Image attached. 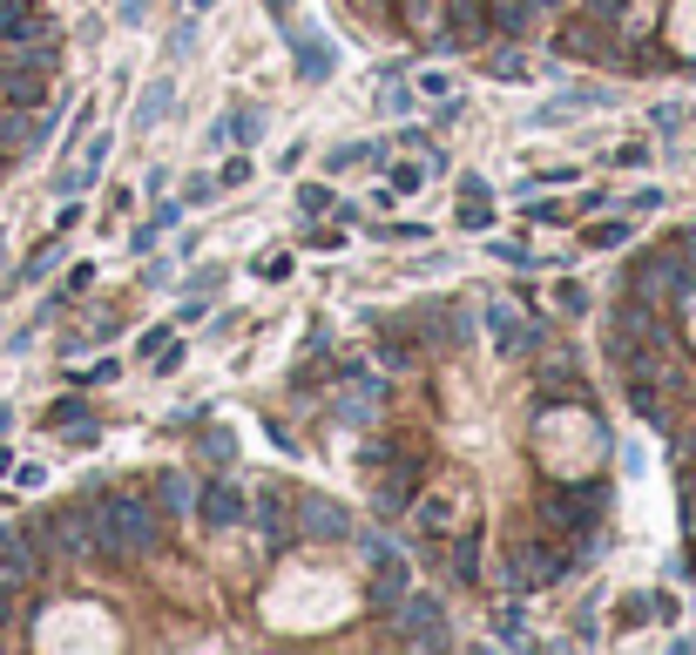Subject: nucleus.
Segmentation results:
<instances>
[{
	"label": "nucleus",
	"instance_id": "f257e3e1",
	"mask_svg": "<svg viewBox=\"0 0 696 655\" xmlns=\"http://www.w3.org/2000/svg\"><path fill=\"white\" fill-rule=\"evenodd\" d=\"M89 500H95V514H102V527H108V554L115 561H149L163 548V507L149 493H115V487H82Z\"/></svg>",
	"mask_w": 696,
	"mask_h": 655
},
{
	"label": "nucleus",
	"instance_id": "f03ea898",
	"mask_svg": "<svg viewBox=\"0 0 696 655\" xmlns=\"http://www.w3.org/2000/svg\"><path fill=\"white\" fill-rule=\"evenodd\" d=\"M608 521V487L602 480H568V487H548V500H541V527L555 534V541L575 548V561H582V541H595Z\"/></svg>",
	"mask_w": 696,
	"mask_h": 655
},
{
	"label": "nucleus",
	"instance_id": "7ed1b4c3",
	"mask_svg": "<svg viewBox=\"0 0 696 655\" xmlns=\"http://www.w3.org/2000/svg\"><path fill=\"white\" fill-rule=\"evenodd\" d=\"M575 568V548L555 541V534H508V574H500V588H514V595H541V588H555L561 574Z\"/></svg>",
	"mask_w": 696,
	"mask_h": 655
},
{
	"label": "nucleus",
	"instance_id": "20e7f679",
	"mask_svg": "<svg viewBox=\"0 0 696 655\" xmlns=\"http://www.w3.org/2000/svg\"><path fill=\"white\" fill-rule=\"evenodd\" d=\"M413 521H419V534L440 548V541H453V534L474 521V500H467V487H460V480H433V487L413 493Z\"/></svg>",
	"mask_w": 696,
	"mask_h": 655
},
{
	"label": "nucleus",
	"instance_id": "39448f33",
	"mask_svg": "<svg viewBox=\"0 0 696 655\" xmlns=\"http://www.w3.org/2000/svg\"><path fill=\"white\" fill-rule=\"evenodd\" d=\"M42 574H48V554H42V541L27 534V521H21V527H0V582L27 595Z\"/></svg>",
	"mask_w": 696,
	"mask_h": 655
},
{
	"label": "nucleus",
	"instance_id": "423d86ee",
	"mask_svg": "<svg viewBox=\"0 0 696 655\" xmlns=\"http://www.w3.org/2000/svg\"><path fill=\"white\" fill-rule=\"evenodd\" d=\"M393 615H399V642H419V648H446V642H453L433 595H413V588H406V595L393 601Z\"/></svg>",
	"mask_w": 696,
	"mask_h": 655
},
{
	"label": "nucleus",
	"instance_id": "0eeeda50",
	"mask_svg": "<svg viewBox=\"0 0 696 655\" xmlns=\"http://www.w3.org/2000/svg\"><path fill=\"white\" fill-rule=\"evenodd\" d=\"M244 514H251V493H244L237 480H204V493H197V521H204L210 534L237 527Z\"/></svg>",
	"mask_w": 696,
	"mask_h": 655
},
{
	"label": "nucleus",
	"instance_id": "6e6552de",
	"mask_svg": "<svg viewBox=\"0 0 696 655\" xmlns=\"http://www.w3.org/2000/svg\"><path fill=\"white\" fill-rule=\"evenodd\" d=\"M298 527L312 534V541H352V521H345V507H338V500H325V493L298 500Z\"/></svg>",
	"mask_w": 696,
	"mask_h": 655
},
{
	"label": "nucleus",
	"instance_id": "1a4fd4ad",
	"mask_svg": "<svg viewBox=\"0 0 696 655\" xmlns=\"http://www.w3.org/2000/svg\"><path fill=\"white\" fill-rule=\"evenodd\" d=\"M446 8V27H453V42H487L494 34V0H440Z\"/></svg>",
	"mask_w": 696,
	"mask_h": 655
},
{
	"label": "nucleus",
	"instance_id": "9d476101",
	"mask_svg": "<svg viewBox=\"0 0 696 655\" xmlns=\"http://www.w3.org/2000/svg\"><path fill=\"white\" fill-rule=\"evenodd\" d=\"M487 331H494V344H500V352H508V359H521L527 344L541 338L534 325H521V318H514V304H487Z\"/></svg>",
	"mask_w": 696,
	"mask_h": 655
},
{
	"label": "nucleus",
	"instance_id": "9b49d317",
	"mask_svg": "<svg viewBox=\"0 0 696 655\" xmlns=\"http://www.w3.org/2000/svg\"><path fill=\"white\" fill-rule=\"evenodd\" d=\"M34 34H48V14L34 0H0V42H34Z\"/></svg>",
	"mask_w": 696,
	"mask_h": 655
},
{
	"label": "nucleus",
	"instance_id": "f8f14e48",
	"mask_svg": "<svg viewBox=\"0 0 696 655\" xmlns=\"http://www.w3.org/2000/svg\"><path fill=\"white\" fill-rule=\"evenodd\" d=\"M0 102L42 108V102H48V74H34V68H0Z\"/></svg>",
	"mask_w": 696,
	"mask_h": 655
},
{
	"label": "nucleus",
	"instance_id": "ddd939ff",
	"mask_svg": "<svg viewBox=\"0 0 696 655\" xmlns=\"http://www.w3.org/2000/svg\"><path fill=\"white\" fill-rule=\"evenodd\" d=\"M541 27V0H494V34H508V42H527Z\"/></svg>",
	"mask_w": 696,
	"mask_h": 655
},
{
	"label": "nucleus",
	"instance_id": "4468645a",
	"mask_svg": "<svg viewBox=\"0 0 696 655\" xmlns=\"http://www.w3.org/2000/svg\"><path fill=\"white\" fill-rule=\"evenodd\" d=\"M555 55H568V61H608V42H602V27L575 21V27L555 34Z\"/></svg>",
	"mask_w": 696,
	"mask_h": 655
},
{
	"label": "nucleus",
	"instance_id": "2eb2a0df",
	"mask_svg": "<svg viewBox=\"0 0 696 655\" xmlns=\"http://www.w3.org/2000/svg\"><path fill=\"white\" fill-rule=\"evenodd\" d=\"M453 582H480V521H467V527H460L453 534Z\"/></svg>",
	"mask_w": 696,
	"mask_h": 655
},
{
	"label": "nucleus",
	"instance_id": "dca6fc26",
	"mask_svg": "<svg viewBox=\"0 0 696 655\" xmlns=\"http://www.w3.org/2000/svg\"><path fill=\"white\" fill-rule=\"evenodd\" d=\"M149 500H156L163 514H197V487H189L183 473H156V493Z\"/></svg>",
	"mask_w": 696,
	"mask_h": 655
},
{
	"label": "nucleus",
	"instance_id": "f3484780",
	"mask_svg": "<svg viewBox=\"0 0 696 655\" xmlns=\"http://www.w3.org/2000/svg\"><path fill=\"white\" fill-rule=\"evenodd\" d=\"M460 189H467V197H460V223H467V230H487V223H494V197H487V183H480V176H467Z\"/></svg>",
	"mask_w": 696,
	"mask_h": 655
},
{
	"label": "nucleus",
	"instance_id": "a211bd4d",
	"mask_svg": "<svg viewBox=\"0 0 696 655\" xmlns=\"http://www.w3.org/2000/svg\"><path fill=\"white\" fill-rule=\"evenodd\" d=\"M251 514H257L264 534H285V487H278V480H264L257 500H251Z\"/></svg>",
	"mask_w": 696,
	"mask_h": 655
},
{
	"label": "nucleus",
	"instance_id": "6ab92c4d",
	"mask_svg": "<svg viewBox=\"0 0 696 655\" xmlns=\"http://www.w3.org/2000/svg\"><path fill=\"white\" fill-rule=\"evenodd\" d=\"M170 102H176V89H170V82H156V89H149V95L136 102V129L149 136V129H156V122H163V115H170Z\"/></svg>",
	"mask_w": 696,
	"mask_h": 655
},
{
	"label": "nucleus",
	"instance_id": "aec40b11",
	"mask_svg": "<svg viewBox=\"0 0 696 655\" xmlns=\"http://www.w3.org/2000/svg\"><path fill=\"white\" fill-rule=\"evenodd\" d=\"M82 419H89V399H74V393L48 406V426H55V433H74V426H82Z\"/></svg>",
	"mask_w": 696,
	"mask_h": 655
},
{
	"label": "nucleus",
	"instance_id": "412c9836",
	"mask_svg": "<svg viewBox=\"0 0 696 655\" xmlns=\"http://www.w3.org/2000/svg\"><path fill=\"white\" fill-rule=\"evenodd\" d=\"M399 21H406L413 34H433V21H440V0H399Z\"/></svg>",
	"mask_w": 696,
	"mask_h": 655
},
{
	"label": "nucleus",
	"instance_id": "4be33fe9",
	"mask_svg": "<svg viewBox=\"0 0 696 655\" xmlns=\"http://www.w3.org/2000/svg\"><path fill=\"white\" fill-rule=\"evenodd\" d=\"M649 615H656V595H623V601H615V622H623V629H642Z\"/></svg>",
	"mask_w": 696,
	"mask_h": 655
},
{
	"label": "nucleus",
	"instance_id": "5701e85b",
	"mask_svg": "<svg viewBox=\"0 0 696 655\" xmlns=\"http://www.w3.org/2000/svg\"><path fill=\"white\" fill-rule=\"evenodd\" d=\"M298 68L312 74V82H325V74H332V48L325 42H298Z\"/></svg>",
	"mask_w": 696,
	"mask_h": 655
},
{
	"label": "nucleus",
	"instance_id": "b1692460",
	"mask_svg": "<svg viewBox=\"0 0 696 655\" xmlns=\"http://www.w3.org/2000/svg\"><path fill=\"white\" fill-rule=\"evenodd\" d=\"M582 244H589V250H615V244H629V223H589Z\"/></svg>",
	"mask_w": 696,
	"mask_h": 655
},
{
	"label": "nucleus",
	"instance_id": "393cba45",
	"mask_svg": "<svg viewBox=\"0 0 696 655\" xmlns=\"http://www.w3.org/2000/svg\"><path fill=\"white\" fill-rule=\"evenodd\" d=\"M555 297H561V312H568V318H582V312H589V284H575V278H561Z\"/></svg>",
	"mask_w": 696,
	"mask_h": 655
},
{
	"label": "nucleus",
	"instance_id": "a878e982",
	"mask_svg": "<svg viewBox=\"0 0 696 655\" xmlns=\"http://www.w3.org/2000/svg\"><path fill=\"white\" fill-rule=\"evenodd\" d=\"M298 210H304V217H325V210H332V189H325V183H304V189H298Z\"/></svg>",
	"mask_w": 696,
	"mask_h": 655
},
{
	"label": "nucleus",
	"instance_id": "bb28decb",
	"mask_svg": "<svg viewBox=\"0 0 696 655\" xmlns=\"http://www.w3.org/2000/svg\"><path fill=\"white\" fill-rule=\"evenodd\" d=\"M379 359H385V372H406V365L419 359V344H406V338H385V352H379Z\"/></svg>",
	"mask_w": 696,
	"mask_h": 655
},
{
	"label": "nucleus",
	"instance_id": "cd10ccee",
	"mask_svg": "<svg viewBox=\"0 0 696 655\" xmlns=\"http://www.w3.org/2000/svg\"><path fill=\"white\" fill-rule=\"evenodd\" d=\"M55 264H61V244H55V237H48V244H42V250H34V264H27V278H42V271H55Z\"/></svg>",
	"mask_w": 696,
	"mask_h": 655
},
{
	"label": "nucleus",
	"instance_id": "c85d7f7f",
	"mask_svg": "<svg viewBox=\"0 0 696 655\" xmlns=\"http://www.w3.org/2000/svg\"><path fill=\"white\" fill-rule=\"evenodd\" d=\"M210 197H217L210 176H189V183H183V203H210Z\"/></svg>",
	"mask_w": 696,
	"mask_h": 655
},
{
	"label": "nucleus",
	"instance_id": "c756f323",
	"mask_svg": "<svg viewBox=\"0 0 696 655\" xmlns=\"http://www.w3.org/2000/svg\"><path fill=\"white\" fill-rule=\"evenodd\" d=\"M494 622H500V642H521V635H527V629H521V608H500Z\"/></svg>",
	"mask_w": 696,
	"mask_h": 655
},
{
	"label": "nucleus",
	"instance_id": "7c9ffc66",
	"mask_svg": "<svg viewBox=\"0 0 696 655\" xmlns=\"http://www.w3.org/2000/svg\"><path fill=\"white\" fill-rule=\"evenodd\" d=\"M210 453H217V467H230V459H237V440L217 426V433H210Z\"/></svg>",
	"mask_w": 696,
	"mask_h": 655
},
{
	"label": "nucleus",
	"instance_id": "2f4dec72",
	"mask_svg": "<svg viewBox=\"0 0 696 655\" xmlns=\"http://www.w3.org/2000/svg\"><path fill=\"white\" fill-rule=\"evenodd\" d=\"M623 8H629V0H589V21H615Z\"/></svg>",
	"mask_w": 696,
	"mask_h": 655
},
{
	"label": "nucleus",
	"instance_id": "473e14b6",
	"mask_svg": "<svg viewBox=\"0 0 696 655\" xmlns=\"http://www.w3.org/2000/svg\"><path fill=\"white\" fill-rule=\"evenodd\" d=\"M406 189H419V169H406V163H399V169H393V197H406Z\"/></svg>",
	"mask_w": 696,
	"mask_h": 655
},
{
	"label": "nucleus",
	"instance_id": "72a5a7b5",
	"mask_svg": "<svg viewBox=\"0 0 696 655\" xmlns=\"http://www.w3.org/2000/svg\"><path fill=\"white\" fill-rule=\"evenodd\" d=\"M142 8H149V0H123V21H142Z\"/></svg>",
	"mask_w": 696,
	"mask_h": 655
},
{
	"label": "nucleus",
	"instance_id": "f704fd0d",
	"mask_svg": "<svg viewBox=\"0 0 696 655\" xmlns=\"http://www.w3.org/2000/svg\"><path fill=\"white\" fill-rule=\"evenodd\" d=\"M0 473H14V453L8 446H0Z\"/></svg>",
	"mask_w": 696,
	"mask_h": 655
},
{
	"label": "nucleus",
	"instance_id": "c9c22d12",
	"mask_svg": "<svg viewBox=\"0 0 696 655\" xmlns=\"http://www.w3.org/2000/svg\"><path fill=\"white\" fill-rule=\"evenodd\" d=\"M270 14H278V21H285V14H291V0H270Z\"/></svg>",
	"mask_w": 696,
	"mask_h": 655
},
{
	"label": "nucleus",
	"instance_id": "e433bc0d",
	"mask_svg": "<svg viewBox=\"0 0 696 655\" xmlns=\"http://www.w3.org/2000/svg\"><path fill=\"white\" fill-rule=\"evenodd\" d=\"M345 8H385V0H345Z\"/></svg>",
	"mask_w": 696,
	"mask_h": 655
},
{
	"label": "nucleus",
	"instance_id": "4c0bfd02",
	"mask_svg": "<svg viewBox=\"0 0 696 655\" xmlns=\"http://www.w3.org/2000/svg\"><path fill=\"white\" fill-rule=\"evenodd\" d=\"M189 8H197V14H204V8H217V0H189Z\"/></svg>",
	"mask_w": 696,
	"mask_h": 655
},
{
	"label": "nucleus",
	"instance_id": "58836bf2",
	"mask_svg": "<svg viewBox=\"0 0 696 655\" xmlns=\"http://www.w3.org/2000/svg\"><path fill=\"white\" fill-rule=\"evenodd\" d=\"M8 169H14V163H8V156H0V176H8Z\"/></svg>",
	"mask_w": 696,
	"mask_h": 655
},
{
	"label": "nucleus",
	"instance_id": "ea45409f",
	"mask_svg": "<svg viewBox=\"0 0 696 655\" xmlns=\"http://www.w3.org/2000/svg\"><path fill=\"white\" fill-rule=\"evenodd\" d=\"M541 8H561V0H541Z\"/></svg>",
	"mask_w": 696,
	"mask_h": 655
},
{
	"label": "nucleus",
	"instance_id": "a19ab883",
	"mask_svg": "<svg viewBox=\"0 0 696 655\" xmlns=\"http://www.w3.org/2000/svg\"><path fill=\"white\" fill-rule=\"evenodd\" d=\"M0 264H8V244H0Z\"/></svg>",
	"mask_w": 696,
	"mask_h": 655
}]
</instances>
